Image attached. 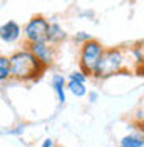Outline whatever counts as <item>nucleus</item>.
<instances>
[{"instance_id": "obj_1", "label": "nucleus", "mask_w": 144, "mask_h": 147, "mask_svg": "<svg viewBox=\"0 0 144 147\" xmlns=\"http://www.w3.org/2000/svg\"><path fill=\"white\" fill-rule=\"evenodd\" d=\"M9 60H10V70H12V80L20 84L37 82L47 70L44 65L37 60L35 55L29 50L27 45L14 50L9 55Z\"/></svg>"}, {"instance_id": "obj_8", "label": "nucleus", "mask_w": 144, "mask_h": 147, "mask_svg": "<svg viewBox=\"0 0 144 147\" xmlns=\"http://www.w3.org/2000/svg\"><path fill=\"white\" fill-rule=\"evenodd\" d=\"M119 147H144V122H137V127L119 139Z\"/></svg>"}, {"instance_id": "obj_11", "label": "nucleus", "mask_w": 144, "mask_h": 147, "mask_svg": "<svg viewBox=\"0 0 144 147\" xmlns=\"http://www.w3.org/2000/svg\"><path fill=\"white\" fill-rule=\"evenodd\" d=\"M12 80V70H10V60L7 55L0 54V85Z\"/></svg>"}, {"instance_id": "obj_13", "label": "nucleus", "mask_w": 144, "mask_h": 147, "mask_svg": "<svg viewBox=\"0 0 144 147\" xmlns=\"http://www.w3.org/2000/svg\"><path fill=\"white\" fill-rule=\"evenodd\" d=\"M90 38H94V37L90 35L89 32H86V30H79V32H75V34H72L71 35V40L75 44V45H84L86 42H89Z\"/></svg>"}, {"instance_id": "obj_12", "label": "nucleus", "mask_w": 144, "mask_h": 147, "mask_svg": "<svg viewBox=\"0 0 144 147\" xmlns=\"http://www.w3.org/2000/svg\"><path fill=\"white\" fill-rule=\"evenodd\" d=\"M25 132H27V124H25V122H18L15 125L9 127L7 130H3L2 134H5V136H14V137H22Z\"/></svg>"}, {"instance_id": "obj_4", "label": "nucleus", "mask_w": 144, "mask_h": 147, "mask_svg": "<svg viewBox=\"0 0 144 147\" xmlns=\"http://www.w3.org/2000/svg\"><path fill=\"white\" fill-rule=\"evenodd\" d=\"M49 27H50V20L47 17H44V15H34V17H30L22 25L24 45L37 44V42H47Z\"/></svg>"}, {"instance_id": "obj_10", "label": "nucleus", "mask_w": 144, "mask_h": 147, "mask_svg": "<svg viewBox=\"0 0 144 147\" xmlns=\"http://www.w3.org/2000/svg\"><path fill=\"white\" fill-rule=\"evenodd\" d=\"M87 85L82 82H75V80H67V94H71L74 97L81 99V97H86L87 95Z\"/></svg>"}, {"instance_id": "obj_16", "label": "nucleus", "mask_w": 144, "mask_h": 147, "mask_svg": "<svg viewBox=\"0 0 144 147\" xmlns=\"http://www.w3.org/2000/svg\"><path fill=\"white\" fill-rule=\"evenodd\" d=\"M37 147H55V140L52 137H45V139H42V142Z\"/></svg>"}, {"instance_id": "obj_2", "label": "nucleus", "mask_w": 144, "mask_h": 147, "mask_svg": "<svg viewBox=\"0 0 144 147\" xmlns=\"http://www.w3.org/2000/svg\"><path fill=\"white\" fill-rule=\"evenodd\" d=\"M134 70H132L126 47H106L92 79L102 82L116 75H129Z\"/></svg>"}, {"instance_id": "obj_7", "label": "nucleus", "mask_w": 144, "mask_h": 147, "mask_svg": "<svg viewBox=\"0 0 144 147\" xmlns=\"http://www.w3.org/2000/svg\"><path fill=\"white\" fill-rule=\"evenodd\" d=\"M50 89L57 99V104L64 105L67 102V77L60 72H54L50 75Z\"/></svg>"}, {"instance_id": "obj_17", "label": "nucleus", "mask_w": 144, "mask_h": 147, "mask_svg": "<svg viewBox=\"0 0 144 147\" xmlns=\"http://www.w3.org/2000/svg\"><path fill=\"white\" fill-rule=\"evenodd\" d=\"M79 17L81 18H94V12L92 10H82V12H79Z\"/></svg>"}, {"instance_id": "obj_3", "label": "nucleus", "mask_w": 144, "mask_h": 147, "mask_svg": "<svg viewBox=\"0 0 144 147\" xmlns=\"http://www.w3.org/2000/svg\"><path fill=\"white\" fill-rule=\"evenodd\" d=\"M104 50H106V47L102 45V42H99L97 38H90L89 42H86L84 45L79 47L77 65L86 75H89L90 79L96 72V69H97V64H99Z\"/></svg>"}, {"instance_id": "obj_5", "label": "nucleus", "mask_w": 144, "mask_h": 147, "mask_svg": "<svg viewBox=\"0 0 144 147\" xmlns=\"http://www.w3.org/2000/svg\"><path fill=\"white\" fill-rule=\"evenodd\" d=\"M29 50L37 57V60L44 65L45 69L52 67L57 57V47L50 45L49 42H37V44H29Z\"/></svg>"}, {"instance_id": "obj_14", "label": "nucleus", "mask_w": 144, "mask_h": 147, "mask_svg": "<svg viewBox=\"0 0 144 147\" xmlns=\"http://www.w3.org/2000/svg\"><path fill=\"white\" fill-rule=\"evenodd\" d=\"M89 79H90V77H89V75H86L81 69H75V70H72V72L67 74V80H75V82L87 84V80H89Z\"/></svg>"}, {"instance_id": "obj_6", "label": "nucleus", "mask_w": 144, "mask_h": 147, "mask_svg": "<svg viewBox=\"0 0 144 147\" xmlns=\"http://www.w3.org/2000/svg\"><path fill=\"white\" fill-rule=\"evenodd\" d=\"M20 38H24L22 25L17 20H5L0 24V42L5 45H14Z\"/></svg>"}, {"instance_id": "obj_15", "label": "nucleus", "mask_w": 144, "mask_h": 147, "mask_svg": "<svg viewBox=\"0 0 144 147\" xmlns=\"http://www.w3.org/2000/svg\"><path fill=\"white\" fill-rule=\"evenodd\" d=\"M86 97H87L89 104H96V102L99 100V92H97V90H89Z\"/></svg>"}, {"instance_id": "obj_9", "label": "nucleus", "mask_w": 144, "mask_h": 147, "mask_svg": "<svg viewBox=\"0 0 144 147\" xmlns=\"http://www.w3.org/2000/svg\"><path fill=\"white\" fill-rule=\"evenodd\" d=\"M69 38V34H67V30L55 20L52 18L50 20V27H49V35H47V42L50 44V45H60L62 42H65Z\"/></svg>"}]
</instances>
